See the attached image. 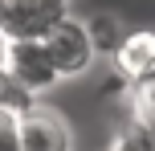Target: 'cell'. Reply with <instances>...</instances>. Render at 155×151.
<instances>
[{"label":"cell","mask_w":155,"mask_h":151,"mask_svg":"<svg viewBox=\"0 0 155 151\" xmlns=\"http://www.w3.org/2000/svg\"><path fill=\"white\" fill-rule=\"evenodd\" d=\"M86 33H90V41H94L98 53H110V57H114L118 49L131 41L135 29L127 25V16L118 12V8H98V12L86 16Z\"/></svg>","instance_id":"6"},{"label":"cell","mask_w":155,"mask_h":151,"mask_svg":"<svg viewBox=\"0 0 155 151\" xmlns=\"http://www.w3.org/2000/svg\"><path fill=\"white\" fill-rule=\"evenodd\" d=\"M16 151H74L70 119L49 102H33L16 119Z\"/></svg>","instance_id":"2"},{"label":"cell","mask_w":155,"mask_h":151,"mask_svg":"<svg viewBox=\"0 0 155 151\" xmlns=\"http://www.w3.org/2000/svg\"><path fill=\"white\" fill-rule=\"evenodd\" d=\"M114 74L131 90L155 82V33H131L123 49L114 53Z\"/></svg>","instance_id":"5"},{"label":"cell","mask_w":155,"mask_h":151,"mask_svg":"<svg viewBox=\"0 0 155 151\" xmlns=\"http://www.w3.org/2000/svg\"><path fill=\"white\" fill-rule=\"evenodd\" d=\"M70 16V0H0V41H45Z\"/></svg>","instance_id":"1"},{"label":"cell","mask_w":155,"mask_h":151,"mask_svg":"<svg viewBox=\"0 0 155 151\" xmlns=\"http://www.w3.org/2000/svg\"><path fill=\"white\" fill-rule=\"evenodd\" d=\"M0 65L21 82L33 98L45 94V90H53L57 82H61L57 70H53V61H49L45 41H0Z\"/></svg>","instance_id":"3"},{"label":"cell","mask_w":155,"mask_h":151,"mask_svg":"<svg viewBox=\"0 0 155 151\" xmlns=\"http://www.w3.org/2000/svg\"><path fill=\"white\" fill-rule=\"evenodd\" d=\"M45 49H49V61H53V70H57L61 82L65 78H82V74L94 65V57H98L90 33H86V21H78V16L61 21L53 33H49Z\"/></svg>","instance_id":"4"},{"label":"cell","mask_w":155,"mask_h":151,"mask_svg":"<svg viewBox=\"0 0 155 151\" xmlns=\"http://www.w3.org/2000/svg\"><path fill=\"white\" fill-rule=\"evenodd\" d=\"M106 151H110V147H106Z\"/></svg>","instance_id":"8"},{"label":"cell","mask_w":155,"mask_h":151,"mask_svg":"<svg viewBox=\"0 0 155 151\" xmlns=\"http://www.w3.org/2000/svg\"><path fill=\"white\" fill-rule=\"evenodd\" d=\"M33 102H41V98H33L29 90L21 86V82L12 78V74L0 65V110H12V114H25Z\"/></svg>","instance_id":"7"}]
</instances>
